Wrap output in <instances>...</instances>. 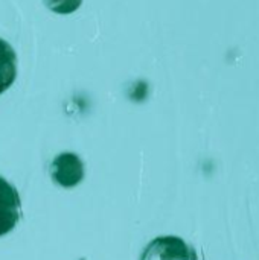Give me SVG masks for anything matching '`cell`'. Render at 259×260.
<instances>
[{
	"instance_id": "cell-1",
	"label": "cell",
	"mask_w": 259,
	"mask_h": 260,
	"mask_svg": "<svg viewBox=\"0 0 259 260\" xmlns=\"http://www.w3.org/2000/svg\"><path fill=\"white\" fill-rule=\"evenodd\" d=\"M140 260H198V254L179 236H160L145 247Z\"/></svg>"
},
{
	"instance_id": "cell-2",
	"label": "cell",
	"mask_w": 259,
	"mask_h": 260,
	"mask_svg": "<svg viewBox=\"0 0 259 260\" xmlns=\"http://www.w3.org/2000/svg\"><path fill=\"white\" fill-rule=\"evenodd\" d=\"M50 177L60 187H75L84 178V165L76 154L63 152L50 163Z\"/></svg>"
},
{
	"instance_id": "cell-3",
	"label": "cell",
	"mask_w": 259,
	"mask_h": 260,
	"mask_svg": "<svg viewBox=\"0 0 259 260\" xmlns=\"http://www.w3.org/2000/svg\"><path fill=\"white\" fill-rule=\"evenodd\" d=\"M21 219V201L17 189L0 177V238L12 232Z\"/></svg>"
},
{
	"instance_id": "cell-4",
	"label": "cell",
	"mask_w": 259,
	"mask_h": 260,
	"mask_svg": "<svg viewBox=\"0 0 259 260\" xmlns=\"http://www.w3.org/2000/svg\"><path fill=\"white\" fill-rule=\"evenodd\" d=\"M17 78V55L14 47L0 38V94H3Z\"/></svg>"
},
{
	"instance_id": "cell-5",
	"label": "cell",
	"mask_w": 259,
	"mask_h": 260,
	"mask_svg": "<svg viewBox=\"0 0 259 260\" xmlns=\"http://www.w3.org/2000/svg\"><path fill=\"white\" fill-rule=\"evenodd\" d=\"M44 5L52 12L66 15L79 9V6L82 5V0H44Z\"/></svg>"
}]
</instances>
